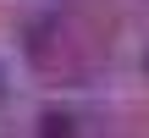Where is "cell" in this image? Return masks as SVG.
Segmentation results:
<instances>
[{"mask_svg": "<svg viewBox=\"0 0 149 138\" xmlns=\"http://www.w3.org/2000/svg\"><path fill=\"white\" fill-rule=\"evenodd\" d=\"M0 89H6V83H0Z\"/></svg>", "mask_w": 149, "mask_h": 138, "instance_id": "6da1fadb", "label": "cell"}]
</instances>
